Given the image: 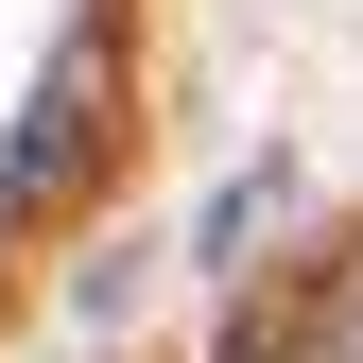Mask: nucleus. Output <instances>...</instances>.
I'll return each mask as SVG.
<instances>
[{
    "mask_svg": "<svg viewBox=\"0 0 363 363\" xmlns=\"http://www.w3.org/2000/svg\"><path fill=\"white\" fill-rule=\"evenodd\" d=\"M104 86H121V35H104V18H69V35H52V69H35V104H18L0 208H52L69 173H86V139H104Z\"/></svg>",
    "mask_w": 363,
    "mask_h": 363,
    "instance_id": "nucleus-1",
    "label": "nucleus"
},
{
    "mask_svg": "<svg viewBox=\"0 0 363 363\" xmlns=\"http://www.w3.org/2000/svg\"><path fill=\"white\" fill-rule=\"evenodd\" d=\"M277 363H363V277H329V294H311V311H294V346H277Z\"/></svg>",
    "mask_w": 363,
    "mask_h": 363,
    "instance_id": "nucleus-2",
    "label": "nucleus"
}]
</instances>
